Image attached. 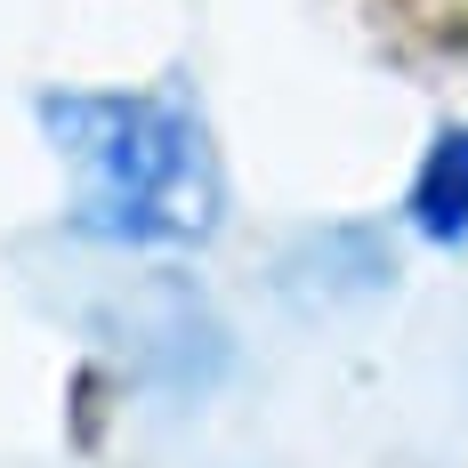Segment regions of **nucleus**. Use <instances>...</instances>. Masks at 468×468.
<instances>
[{
	"label": "nucleus",
	"mask_w": 468,
	"mask_h": 468,
	"mask_svg": "<svg viewBox=\"0 0 468 468\" xmlns=\"http://www.w3.org/2000/svg\"><path fill=\"white\" fill-rule=\"evenodd\" d=\"M48 145L73 162V227L113 250H202L227 227V170L186 90H48Z\"/></svg>",
	"instance_id": "f257e3e1"
},
{
	"label": "nucleus",
	"mask_w": 468,
	"mask_h": 468,
	"mask_svg": "<svg viewBox=\"0 0 468 468\" xmlns=\"http://www.w3.org/2000/svg\"><path fill=\"white\" fill-rule=\"evenodd\" d=\"M404 218H412V234L436 242V250L468 242V122L436 130L420 178H412V194H404Z\"/></svg>",
	"instance_id": "f03ea898"
}]
</instances>
